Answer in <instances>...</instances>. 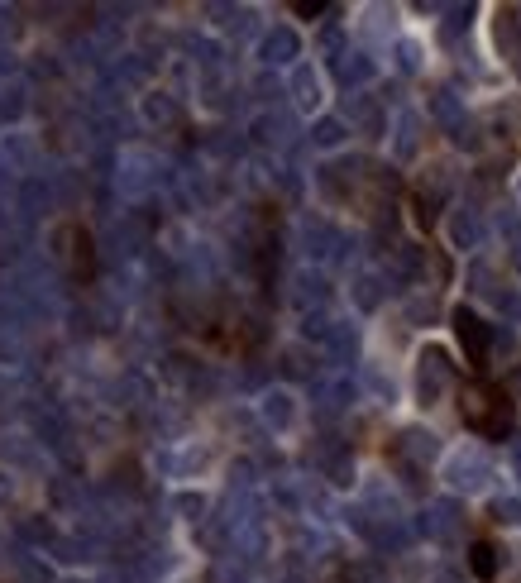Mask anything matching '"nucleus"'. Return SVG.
Segmentation results:
<instances>
[{
  "label": "nucleus",
  "instance_id": "f257e3e1",
  "mask_svg": "<svg viewBox=\"0 0 521 583\" xmlns=\"http://www.w3.org/2000/svg\"><path fill=\"white\" fill-rule=\"evenodd\" d=\"M459 416L483 440H507L512 435V421H517V407H512V397L498 383L478 378V383H469V388L459 392Z\"/></svg>",
  "mask_w": 521,
  "mask_h": 583
},
{
  "label": "nucleus",
  "instance_id": "f03ea898",
  "mask_svg": "<svg viewBox=\"0 0 521 583\" xmlns=\"http://www.w3.org/2000/svg\"><path fill=\"white\" fill-rule=\"evenodd\" d=\"M455 340L464 349V364L483 373L488 368V354H493V325L478 316L474 306H455Z\"/></svg>",
  "mask_w": 521,
  "mask_h": 583
},
{
  "label": "nucleus",
  "instance_id": "7ed1b4c3",
  "mask_svg": "<svg viewBox=\"0 0 521 583\" xmlns=\"http://www.w3.org/2000/svg\"><path fill=\"white\" fill-rule=\"evenodd\" d=\"M469 569H474L478 583L498 579V545H493V540H474V545H469Z\"/></svg>",
  "mask_w": 521,
  "mask_h": 583
},
{
  "label": "nucleus",
  "instance_id": "20e7f679",
  "mask_svg": "<svg viewBox=\"0 0 521 583\" xmlns=\"http://www.w3.org/2000/svg\"><path fill=\"white\" fill-rule=\"evenodd\" d=\"M292 10H297V15H321V10H326V0H297Z\"/></svg>",
  "mask_w": 521,
  "mask_h": 583
}]
</instances>
